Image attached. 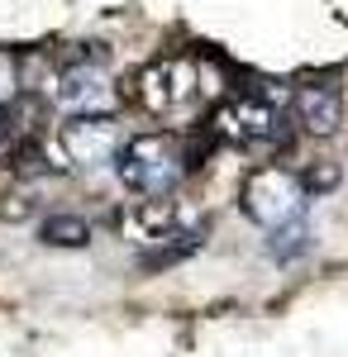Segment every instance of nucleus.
<instances>
[{
  "label": "nucleus",
  "mask_w": 348,
  "mask_h": 357,
  "mask_svg": "<svg viewBox=\"0 0 348 357\" xmlns=\"http://www.w3.org/2000/svg\"><path fill=\"white\" fill-rule=\"evenodd\" d=\"M124 229H129V238L138 248V262L148 272L177 267V262H187L191 252H201V243H205V220L196 210H187V205L167 200V195L143 200L138 210H129Z\"/></svg>",
  "instance_id": "obj_1"
},
{
  "label": "nucleus",
  "mask_w": 348,
  "mask_h": 357,
  "mask_svg": "<svg viewBox=\"0 0 348 357\" xmlns=\"http://www.w3.org/2000/svg\"><path fill=\"white\" fill-rule=\"evenodd\" d=\"M187 143L172 134H138L129 143H119V153H115V176L143 200L172 195L187 181Z\"/></svg>",
  "instance_id": "obj_2"
},
{
  "label": "nucleus",
  "mask_w": 348,
  "mask_h": 357,
  "mask_svg": "<svg viewBox=\"0 0 348 357\" xmlns=\"http://www.w3.org/2000/svg\"><path fill=\"white\" fill-rule=\"evenodd\" d=\"M282 100L272 96H258V91H243V96H229L210 119L215 138H229V143H248V148H268V143H287V129H282Z\"/></svg>",
  "instance_id": "obj_3"
},
{
  "label": "nucleus",
  "mask_w": 348,
  "mask_h": 357,
  "mask_svg": "<svg viewBox=\"0 0 348 357\" xmlns=\"http://www.w3.org/2000/svg\"><path fill=\"white\" fill-rule=\"evenodd\" d=\"M239 205L253 224L277 229V224H291V220L305 215V191H300L296 172H287V167H258V172H248V181H243Z\"/></svg>",
  "instance_id": "obj_4"
},
{
  "label": "nucleus",
  "mask_w": 348,
  "mask_h": 357,
  "mask_svg": "<svg viewBox=\"0 0 348 357\" xmlns=\"http://www.w3.org/2000/svg\"><path fill=\"white\" fill-rule=\"evenodd\" d=\"M119 143H124V134H119V124L110 114H67L62 129H57V148H62V158L72 167L115 162Z\"/></svg>",
  "instance_id": "obj_5"
},
{
  "label": "nucleus",
  "mask_w": 348,
  "mask_h": 357,
  "mask_svg": "<svg viewBox=\"0 0 348 357\" xmlns=\"http://www.w3.org/2000/svg\"><path fill=\"white\" fill-rule=\"evenodd\" d=\"M191 96H196V67L182 57H162L153 67H143V77H138V100L153 114L182 110Z\"/></svg>",
  "instance_id": "obj_6"
},
{
  "label": "nucleus",
  "mask_w": 348,
  "mask_h": 357,
  "mask_svg": "<svg viewBox=\"0 0 348 357\" xmlns=\"http://www.w3.org/2000/svg\"><path fill=\"white\" fill-rule=\"evenodd\" d=\"M53 100L62 114H110L115 105V86L101 67H91V62H77V67H67L62 77L53 82Z\"/></svg>",
  "instance_id": "obj_7"
},
{
  "label": "nucleus",
  "mask_w": 348,
  "mask_h": 357,
  "mask_svg": "<svg viewBox=\"0 0 348 357\" xmlns=\"http://www.w3.org/2000/svg\"><path fill=\"white\" fill-rule=\"evenodd\" d=\"M291 114L305 134L329 138V134H339V124H344V96H339V86H329V82H305L291 91Z\"/></svg>",
  "instance_id": "obj_8"
},
{
  "label": "nucleus",
  "mask_w": 348,
  "mask_h": 357,
  "mask_svg": "<svg viewBox=\"0 0 348 357\" xmlns=\"http://www.w3.org/2000/svg\"><path fill=\"white\" fill-rule=\"evenodd\" d=\"M38 243L48 248H86L91 243V224L81 215H48L38 224Z\"/></svg>",
  "instance_id": "obj_9"
},
{
  "label": "nucleus",
  "mask_w": 348,
  "mask_h": 357,
  "mask_svg": "<svg viewBox=\"0 0 348 357\" xmlns=\"http://www.w3.org/2000/svg\"><path fill=\"white\" fill-rule=\"evenodd\" d=\"M5 167H10L15 176H48V172H57L62 162H48V148H43L34 134H24L15 148H10V162Z\"/></svg>",
  "instance_id": "obj_10"
},
{
  "label": "nucleus",
  "mask_w": 348,
  "mask_h": 357,
  "mask_svg": "<svg viewBox=\"0 0 348 357\" xmlns=\"http://www.w3.org/2000/svg\"><path fill=\"white\" fill-rule=\"evenodd\" d=\"M310 248V224H305V215L291 224H277V229H268V252L277 257V262H291V257H300Z\"/></svg>",
  "instance_id": "obj_11"
},
{
  "label": "nucleus",
  "mask_w": 348,
  "mask_h": 357,
  "mask_svg": "<svg viewBox=\"0 0 348 357\" xmlns=\"http://www.w3.org/2000/svg\"><path fill=\"white\" fill-rule=\"evenodd\" d=\"M38 205H43V200H38L34 186H15V191L0 195V220H5V224H24V220L38 215Z\"/></svg>",
  "instance_id": "obj_12"
},
{
  "label": "nucleus",
  "mask_w": 348,
  "mask_h": 357,
  "mask_svg": "<svg viewBox=\"0 0 348 357\" xmlns=\"http://www.w3.org/2000/svg\"><path fill=\"white\" fill-rule=\"evenodd\" d=\"M296 181H300L305 200H310V195L320 200V195H329L334 186H339V167H334V162H310L305 172H296Z\"/></svg>",
  "instance_id": "obj_13"
}]
</instances>
